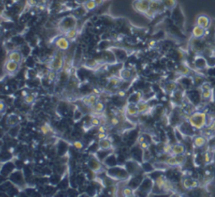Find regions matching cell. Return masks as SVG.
Masks as SVG:
<instances>
[{
  "instance_id": "1",
  "label": "cell",
  "mask_w": 215,
  "mask_h": 197,
  "mask_svg": "<svg viewBox=\"0 0 215 197\" xmlns=\"http://www.w3.org/2000/svg\"><path fill=\"white\" fill-rule=\"evenodd\" d=\"M106 174L114 180H120V181L129 180V178L131 177L129 171L127 170L126 167L119 164L113 167H109L106 170Z\"/></svg>"
},
{
  "instance_id": "2",
  "label": "cell",
  "mask_w": 215,
  "mask_h": 197,
  "mask_svg": "<svg viewBox=\"0 0 215 197\" xmlns=\"http://www.w3.org/2000/svg\"><path fill=\"white\" fill-rule=\"evenodd\" d=\"M188 121L195 129L200 130L207 125L208 117L205 112H193L191 115H189Z\"/></svg>"
},
{
  "instance_id": "3",
  "label": "cell",
  "mask_w": 215,
  "mask_h": 197,
  "mask_svg": "<svg viewBox=\"0 0 215 197\" xmlns=\"http://www.w3.org/2000/svg\"><path fill=\"white\" fill-rule=\"evenodd\" d=\"M154 187V180L151 179V177H144L141 184L135 190L137 193H140L142 196H147L153 190Z\"/></svg>"
},
{
  "instance_id": "4",
  "label": "cell",
  "mask_w": 215,
  "mask_h": 197,
  "mask_svg": "<svg viewBox=\"0 0 215 197\" xmlns=\"http://www.w3.org/2000/svg\"><path fill=\"white\" fill-rule=\"evenodd\" d=\"M64 67V57L62 55L58 54L54 56L49 64V68L51 71H55L59 72L60 71L63 70Z\"/></svg>"
},
{
  "instance_id": "5",
  "label": "cell",
  "mask_w": 215,
  "mask_h": 197,
  "mask_svg": "<svg viewBox=\"0 0 215 197\" xmlns=\"http://www.w3.org/2000/svg\"><path fill=\"white\" fill-rule=\"evenodd\" d=\"M186 162V156L184 154L180 155H169V157L165 160V164L167 166L176 167L183 164Z\"/></svg>"
},
{
  "instance_id": "6",
  "label": "cell",
  "mask_w": 215,
  "mask_h": 197,
  "mask_svg": "<svg viewBox=\"0 0 215 197\" xmlns=\"http://www.w3.org/2000/svg\"><path fill=\"white\" fill-rule=\"evenodd\" d=\"M151 2V0H135L133 3V7L135 11L140 13H145L149 9Z\"/></svg>"
},
{
  "instance_id": "7",
  "label": "cell",
  "mask_w": 215,
  "mask_h": 197,
  "mask_svg": "<svg viewBox=\"0 0 215 197\" xmlns=\"http://www.w3.org/2000/svg\"><path fill=\"white\" fill-rule=\"evenodd\" d=\"M10 181L13 183L15 186H21L25 185V176L22 171L20 170H14L9 176Z\"/></svg>"
},
{
  "instance_id": "8",
  "label": "cell",
  "mask_w": 215,
  "mask_h": 197,
  "mask_svg": "<svg viewBox=\"0 0 215 197\" xmlns=\"http://www.w3.org/2000/svg\"><path fill=\"white\" fill-rule=\"evenodd\" d=\"M88 166L92 172L98 173L102 171V162L98 160L97 156L92 157L88 160Z\"/></svg>"
},
{
  "instance_id": "9",
  "label": "cell",
  "mask_w": 215,
  "mask_h": 197,
  "mask_svg": "<svg viewBox=\"0 0 215 197\" xmlns=\"http://www.w3.org/2000/svg\"><path fill=\"white\" fill-rule=\"evenodd\" d=\"M127 170L129 171L130 176H134V175H137L139 174V170H141L142 167L141 165H139L138 163H136L135 161H129L127 162L126 165Z\"/></svg>"
},
{
  "instance_id": "10",
  "label": "cell",
  "mask_w": 215,
  "mask_h": 197,
  "mask_svg": "<svg viewBox=\"0 0 215 197\" xmlns=\"http://www.w3.org/2000/svg\"><path fill=\"white\" fill-rule=\"evenodd\" d=\"M55 45L60 50L65 51V50H67L70 47V40L65 36H62L56 39Z\"/></svg>"
},
{
  "instance_id": "11",
  "label": "cell",
  "mask_w": 215,
  "mask_h": 197,
  "mask_svg": "<svg viewBox=\"0 0 215 197\" xmlns=\"http://www.w3.org/2000/svg\"><path fill=\"white\" fill-rule=\"evenodd\" d=\"M60 26H61L62 29L63 30L64 32H66L68 29L75 28V26H76V20L72 17H67V18L64 19L62 21Z\"/></svg>"
},
{
  "instance_id": "12",
  "label": "cell",
  "mask_w": 215,
  "mask_h": 197,
  "mask_svg": "<svg viewBox=\"0 0 215 197\" xmlns=\"http://www.w3.org/2000/svg\"><path fill=\"white\" fill-rule=\"evenodd\" d=\"M19 65V63H18V62L7 60V61L4 64V70L9 74H14L15 72L18 71Z\"/></svg>"
},
{
  "instance_id": "13",
  "label": "cell",
  "mask_w": 215,
  "mask_h": 197,
  "mask_svg": "<svg viewBox=\"0 0 215 197\" xmlns=\"http://www.w3.org/2000/svg\"><path fill=\"white\" fill-rule=\"evenodd\" d=\"M98 102V97L96 94H90L88 96L83 97L82 98V104H84L86 107H90V108H92Z\"/></svg>"
},
{
  "instance_id": "14",
  "label": "cell",
  "mask_w": 215,
  "mask_h": 197,
  "mask_svg": "<svg viewBox=\"0 0 215 197\" xmlns=\"http://www.w3.org/2000/svg\"><path fill=\"white\" fill-rule=\"evenodd\" d=\"M196 25H199L202 28H204L205 29H208L209 28V26L211 25V19H209V17H208L205 14H201L197 18L196 20Z\"/></svg>"
},
{
  "instance_id": "15",
  "label": "cell",
  "mask_w": 215,
  "mask_h": 197,
  "mask_svg": "<svg viewBox=\"0 0 215 197\" xmlns=\"http://www.w3.org/2000/svg\"><path fill=\"white\" fill-rule=\"evenodd\" d=\"M186 152V148L183 144H176L171 145V154L170 155H180V154H184Z\"/></svg>"
},
{
  "instance_id": "16",
  "label": "cell",
  "mask_w": 215,
  "mask_h": 197,
  "mask_svg": "<svg viewBox=\"0 0 215 197\" xmlns=\"http://www.w3.org/2000/svg\"><path fill=\"white\" fill-rule=\"evenodd\" d=\"M206 30L207 29H205L204 28H202V27L199 26V25H196L193 27V29H192V35L193 38L198 39H201V38H202L205 35Z\"/></svg>"
},
{
  "instance_id": "17",
  "label": "cell",
  "mask_w": 215,
  "mask_h": 197,
  "mask_svg": "<svg viewBox=\"0 0 215 197\" xmlns=\"http://www.w3.org/2000/svg\"><path fill=\"white\" fill-rule=\"evenodd\" d=\"M125 114L129 117H136L139 114V111L137 108L136 104L134 103H128L125 108Z\"/></svg>"
},
{
  "instance_id": "18",
  "label": "cell",
  "mask_w": 215,
  "mask_h": 197,
  "mask_svg": "<svg viewBox=\"0 0 215 197\" xmlns=\"http://www.w3.org/2000/svg\"><path fill=\"white\" fill-rule=\"evenodd\" d=\"M182 185L185 189L191 190V189H195L198 186V182L192 178H185L182 180Z\"/></svg>"
},
{
  "instance_id": "19",
  "label": "cell",
  "mask_w": 215,
  "mask_h": 197,
  "mask_svg": "<svg viewBox=\"0 0 215 197\" xmlns=\"http://www.w3.org/2000/svg\"><path fill=\"white\" fill-rule=\"evenodd\" d=\"M194 65H195V66H196L197 69H199V70L205 69L208 66L206 57H204V56H198V57H196V59L194 61Z\"/></svg>"
},
{
  "instance_id": "20",
  "label": "cell",
  "mask_w": 215,
  "mask_h": 197,
  "mask_svg": "<svg viewBox=\"0 0 215 197\" xmlns=\"http://www.w3.org/2000/svg\"><path fill=\"white\" fill-rule=\"evenodd\" d=\"M102 164H105L106 166L109 167H113V166H115L118 164V161H117V158L116 156L114 155V154L111 153L105 160L102 161Z\"/></svg>"
},
{
  "instance_id": "21",
  "label": "cell",
  "mask_w": 215,
  "mask_h": 197,
  "mask_svg": "<svg viewBox=\"0 0 215 197\" xmlns=\"http://www.w3.org/2000/svg\"><path fill=\"white\" fill-rule=\"evenodd\" d=\"M98 149H112V141L109 138H103L98 140Z\"/></svg>"
},
{
  "instance_id": "22",
  "label": "cell",
  "mask_w": 215,
  "mask_h": 197,
  "mask_svg": "<svg viewBox=\"0 0 215 197\" xmlns=\"http://www.w3.org/2000/svg\"><path fill=\"white\" fill-rule=\"evenodd\" d=\"M119 76L120 77L121 80H124V81H129L132 76H133V74H132V71L129 70V69H122L119 71Z\"/></svg>"
},
{
  "instance_id": "23",
  "label": "cell",
  "mask_w": 215,
  "mask_h": 197,
  "mask_svg": "<svg viewBox=\"0 0 215 197\" xmlns=\"http://www.w3.org/2000/svg\"><path fill=\"white\" fill-rule=\"evenodd\" d=\"M207 140L204 136H196L193 138V145L196 148H201L203 145H205Z\"/></svg>"
},
{
  "instance_id": "24",
  "label": "cell",
  "mask_w": 215,
  "mask_h": 197,
  "mask_svg": "<svg viewBox=\"0 0 215 197\" xmlns=\"http://www.w3.org/2000/svg\"><path fill=\"white\" fill-rule=\"evenodd\" d=\"M8 60L20 63L22 61V55L19 51H11L8 55Z\"/></svg>"
},
{
  "instance_id": "25",
  "label": "cell",
  "mask_w": 215,
  "mask_h": 197,
  "mask_svg": "<svg viewBox=\"0 0 215 197\" xmlns=\"http://www.w3.org/2000/svg\"><path fill=\"white\" fill-rule=\"evenodd\" d=\"M136 106L139 111V114H144L149 110V104L146 102L140 101L138 103H136Z\"/></svg>"
},
{
  "instance_id": "26",
  "label": "cell",
  "mask_w": 215,
  "mask_h": 197,
  "mask_svg": "<svg viewBox=\"0 0 215 197\" xmlns=\"http://www.w3.org/2000/svg\"><path fill=\"white\" fill-rule=\"evenodd\" d=\"M121 195L123 196L129 197V196H133L135 195V190H134L132 187L127 185L125 187H124L122 189V191H121Z\"/></svg>"
},
{
  "instance_id": "27",
  "label": "cell",
  "mask_w": 215,
  "mask_h": 197,
  "mask_svg": "<svg viewBox=\"0 0 215 197\" xmlns=\"http://www.w3.org/2000/svg\"><path fill=\"white\" fill-rule=\"evenodd\" d=\"M161 4H162V3L160 2V1H158V0H151L149 9H151L153 12L157 13L160 11V9H161Z\"/></svg>"
},
{
  "instance_id": "28",
  "label": "cell",
  "mask_w": 215,
  "mask_h": 197,
  "mask_svg": "<svg viewBox=\"0 0 215 197\" xmlns=\"http://www.w3.org/2000/svg\"><path fill=\"white\" fill-rule=\"evenodd\" d=\"M76 35H77V30H76V28H72V29H68L67 31L64 32V36L67 38L69 40L75 39Z\"/></svg>"
},
{
  "instance_id": "29",
  "label": "cell",
  "mask_w": 215,
  "mask_h": 197,
  "mask_svg": "<svg viewBox=\"0 0 215 197\" xmlns=\"http://www.w3.org/2000/svg\"><path fill=\"white\" fill-rule=\"evenodd\" d=\"M177 84L174 81H171V82H168L165 84V90L166 92L168 93H173L176 90H177Z\"/></svg>"
},
{
  "instance_id": "30",
  "label": "cell",
  "mask_w": 215,
  "mask_h": 197,
  "mask_svg": "<svg viewBox=\"0 0 215 197\" xmlns=\"http://www.w3.org/2000/svg\"><path fill=\"white\" fill-rule=\"evenodd\" d=\"M161 3H162L163 7H165V9H174L177 5L176 0H162Z\"/></svg>"
},
{
  "instance_id": "31",
  "label": "cell",
  "mask_w": 215,
  "mask_h": 197,
  "mask_svg": "<svg viewBox=\"0 0 215 197\" xmlns=\"http://www.w3.org/2000/svg\"><path fill=\"white\" fill-rule=\"evenodd\" d=\"M97 3L95 2V0H88L84 3V8L86 9V10L88 11H91L93 10L96 7H97Z\"/></svg>"
},
{
  "instance_id": "32",
  "label": "cell",
  "mask_w": 215,
  "mask_h": 197,
  "mask_svg": "<svg viewBox=\"0 0 215 197\" xmlns=\"http://www.w3.org/2000/svg\"><path fill=\"white\" fill-rule=\"evenodd\" d=\"M92 108L94 109V111L98 112H103L104 108H105V105H104V103H103L102 102L98 101V102L92 107Z\"/></svg>"
},
{
  "instance_id": "33",
  "label": "cell",
  "mask_w": 215,
  "mask_h": 197,
  "mask_svg": "<svg viewBox=\"0 0 215 197\" xmlns=\"http://www.w3.org/2000/svg\"><path fill=\"white\" fill-rule=\"evenodd\" d=\"M120 77H116V76H114L112 78L109 79V84L110 86H117L118 85L120 84Z\"/></svg>"
},
{
  "instance_id": "34",
  "label": "cell",
  "mask_w": 215,
  "mask_h": 197,
  "mask_svg": "<svg viewBox=\"0 0 215 197\" xmlns=\"http://www.w3.org/2000/svg\"><path fill=\"white\" fill-rule=\"evenodd\" d=\"M90 123L92 127H98L100 126V117H92L90 119Z\"/></svg>"
},
{
  "instance_id": "35",
  "label": "cell",
  "mask_w": 215,
  "mask_h": 197,
  "mask_svg": "<svg viewBox=\"0 0 215 197\" xmlns=\"http://www.w3.org/2000/svg\"><path fill=\"white\" fill-rule=\"evenodd\" d=\"M206 60H207V64H208V66L209 68H212V67H215V55H211V56H208V57H206Z\"/></svg>"
},
{
  "instance_id": "36",
  "label": "cell",
  "mask_w": 215,
  "mask_h": 197,
  "mask_svg": "<svg viewBox=\"0 0 215 197\" xmlns=\"http://www.w3.org/2000/svg\"><path fill=\"white\" fill-rule=\"evenodd\" d=\"M56 77H57V72L55 71L50 70L49 73L47 75V80L49 81H54L56 79Z\"/></svg>"
},
{
  "instance_id": "37",
  "label": "cell",
  "mask_w": 215,
  "mask_h": 197,
  "mask_svg": "<svg viewBox=\"0 0 215 197\" xmlns=\"http://www.w3.org/2000/svg\"><path fill=\"white\" fill-rule=\"evenodd\" d=\"M178 71L180 72V74L182 75H188V73H189V69L185 66V65H182L179 69H178Z\"/></svg>"
},
{
  "instance_id": "38",
  "label": "cell",
  "mask_w": 215,
  "mask_h": 197,
  "mask_svg": "<svg viewBox=\"0 0 215 197\" xmlns=\"http://www.w3.org/2000/svg\"><path fill=\"white\" fill-rule=\"evenodd\" d=\"M110 123H111V125L112 126H114V127H116V126H118V125H119V123H120V120H119V118H117L116 116H114V117H112L111 118H110Z\"/></svg>"
},
{
  "instance_id": "39",
  "label": "cell",
  "mask_w": 215,
  "mask_h": 197,
  "mask_svg": "<svg viewBox=\"0 0 215 197\" xmlns=\"http://www.w3.org/2000/svg\"><path fill=\"white\" fill-rule=\"evenodd\" d=\"M34 101H35V97L31 94H27L25 97V102L27 104H31L34 102Z\"/></svg>"
},
{
  "instance_id": "40",
  "label": "cell",
  "mask_w": 215,
  "mask_h": 197,
  "mask_svg": "<svg viewBox=\"0 0 215 197\" xmlns=\"http://www.w3.org/2000/svg\"><path fill=\"white\" fill-rule=\"evenodd\" d=\"M40 132H41L44 135L48 134H49V132H50V128H49V126H48V125H46V124L42 125V126L40 127Z\"/></svg>"
},
{
  "instance_id": "41",
  "label": "cell",
  "mask_w": 215,
  "mask_h": 197,
  "mask_svg": "<svg viewBox=\"0 0 215 197\" xmlns=\"http://www.w3.org/2000/svg\"><path fill=\"white\" fill-rule=\"evenodd\" d=\"M212 156V154L211 153H209V152H207L205 154H204V162L205 163H210L211 162V160H212V158L213 157H211Z\"/></svg>"
},
{
  "instance_id": "42",
  "label": "cell",
  "mask_w": 215,
  "mask_h": 197,
  "mask_svg": "<svg viewBox=\"0 0 215 197\" xmlns=\"http://www.w3.org/2000/svg\"><path fill=\"white\" fill-rule=\"evenodd\" d=\"M73 146H74V148H76V149L80 150V149H82V148H83V144H82L81 141H75V142L73 143Z\"/></svg>"
},
{
  "instance_id": "43",
  "label": "cell",
  "mask_w": 215,
  "mask_h": 197,
  "mask_svg": "<svg viewBox=\"0 0 215 197\" xmlns=\"http://www.w3.org/2000/svg\"><path fill=\"white\" fill-rule=\"evenodd\" d=\"M144 14H145L147 18H149V19H152V18H154V16L155 15V13L153 12L151 9H149L146 12L144 13Z\"/></svg>"
},
{
  "instance_id": "44",
  "label": "cell",
  "mask_w": 215,
  "mask_h": 197,
  "mask_svg": "<svg viewBox=\"0 0 215 197\" xmlns=\"http://www.w3.org/2000/svg\"><path fill=\"white\" fill-rule=\"evenodd\" d=\"M139 148H140V149L144 150V149H147V148H150V144H148L146 141H144L143 143L139 144Z\"/></svg>"
},
{
  "instance_id": "45",
  "label": "cell",
  "mask_w": 215,
  "mask_h": 197,
  "mask_svg": "<svg viewBox=\"0 0 215 197\" xmlns=\"http://www.w3.org/2000/svg\"><path fill=\"white\" fill-rule=\"evenodd\" d=\"M98 140H101V139H103V138H108V136L106 134V133H98Z\"/></svg>"
},
{
  "instance_id": "46",
  "label": "cell",
  "mask_w": 215,
  "mask_h": 197,
  "mask_svg": "<svg viewBox=\"0 0 215 197\" xmlns=\"http://www.w3.org/2000/svg\"><path fill=\"white\" fill-rule=\"evenodd\" d=\"M98 133H106L105 126H102V125L98 126Z\"/></svg>"
},
{
  "instance_id": "47",
  "label": "cell",
  "mask_w": 215,
  "mask_h": 197,
  "mask_svg": "<svg viewBox=\"0 0 215 197\" xmlns=\"http://www.w3.org/2000/svg\"><path fill=\"white\" fill-rule=\"evenodd\" d=\"M118 95H119V97H125L126 93H125V91L124 90H119V91H118Z\"/></svg>"
},
{
  "instance_id": "48",
  "label": "cell",
  "mask_w": 215,
  "mask_h": 197,
  "mask_svg": "<svg viewBox=\"0 0 215 197\" xmlns=\"http://www.w3.org/2000/svg\"><path fill=\"white\" fill-rule=\"evenodd\" d=\"M106 123H107V119L104 117H100V125L105 126Z\"/></svg>"
},
{
  "instance_id": "49",
  "label": "cell",
  "mask_w": 215,
  "mask_h": 197,
  "mask_svg": "<svg viewBox=\"0 0 215 197\" xmlns=\"http://www.w3.org/2000/svg\"><path fill=\"white\" fill-rule=\"evenodd\" d=\"M144 141H145V138L144 136H139V138H138V140H137V143H138V144H139L143 143Z\"/></svg>"
},
{
  "instance_id": "50",
  "label": "cell",
  "mask_w": 215,
  "mask_h": 197,
  "mask_svg": "<svg viewBox=\"0 0 215 197\" xmlns=\"http://www.w3.org/2000/svg\"><path fill=\"white\" fill-rule=\"evenodd\" d=\"M149 45H150L151 47H153V46H155V40H151V41H150V43H149Z\"/></svg>"
},
{
  "instance_id": "51",
  "label": "cell",
  "mask_w": 215,
  "mask_h": 197,
  "mask_svg": "<svg viewBox=\"0 0 215 197\" xmlns=\"http://www.w3.org/2000/svg\"><path fill=\"white\" fill-rule=\"evenodd\" d=\"M0 105H1V112H3L4 111V102L2 101L1 103H0Z\"/></svg>"
},
{
  "instance_id": "52",
  "label": "cell",
  "mask_w": 215,
  "mask_h": 197,
  "mask_svg": "<svg viewBox=\"0 0 215 197\" xmlns=\"http://www.w3.org/2000/svg\"><path fill=\"white\" fill-rule=\"evenodd\" d=\"M95 2H96L97 5H100L101 3H102L103 0H95Z\"/></svg>"
},
{
  "instance_id": "53",
  "label": "cell",
  "mask_w": 215,
  "mask_h": 197,
  "mask_svg": "<svg viewBox=\"0 0 215 197\" xmlns=\"http://www.w3.org/2000/svg\"><path fill=\"white\" fill-rule=\"evenodd\" d=\"M213 128H214V129L215 130V119H214V123H213V126H212Z\"/></svg>"
}]
</instances>
